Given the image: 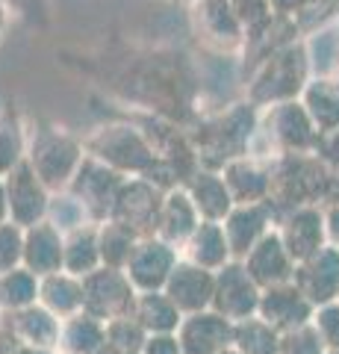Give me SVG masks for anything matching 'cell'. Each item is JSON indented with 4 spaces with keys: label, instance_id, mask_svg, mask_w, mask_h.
<instances>
[{
    "label": "cell",
    "instance_id": "obj_26",
    "mask_svg": "<svg viewBox=\"0 0 339 354\" xmlns=\"http://www.w3.org/2000/svg\"><path fill=\"white\" fill-rule=\"evenodd\" d=\"M186 260L201 266L206 272H218L222 266L231 263V245H227L224 227L218 221H201L198 230L186 242Z\"/></svg>",
    "mask_w": 339,
    "mask_h": 354
},
{
    "label": "cell",
    "instance_id": "obj_46",
    "mask_svg": "<svg viewBox=\"0 0 339 354\" xmlns=\"http://www.w3.org/2000/svg\"><path fill=\"white\" fill-rule=\"evenodd\" d=\"M18 348V339L9 325H0V354H12Z\"/></svg>",
    "mask_w": 339,
    "mask_h": 354
},
{
    "label": "cell",
    "instance_id": "obj_23",
    "mask_svg": "<svg viewBox=\"0 0 339 354\" xmlns=\"http://www.w3.org/2000/svg\"><path fill=\"white\" fill-rule=\"evenodd\" d=\"M201 225V216L195 209L189 192L177 186V189H168L166 198H162V207H159V218H157V239L168 242L171 248L186 245L189 236L198 230Z\"/></svg>",
    "mask_w": 339,
    "mask_h": 354
},
{
    "label": "cell",
    "instance_id": "obj_7",
    "mask_svg": "<svg viewBox=\"0 0 339 354\" xmlns=\"http://www.w3.org/2000/svg\"><path fill=\"white\" fill-rule=\"evenodd\" d=\"M86 151L83 142L59 127H41L27 145V162L39 180L48 186V192H65L74 180V174L83 165Z\"/></svg>",
    "mask_w": 339,
    "mask_h": 354
},
{
    "label": "cell",
    "instance_id": "obj_10",
    "mask_svg": "<svg viewBox=\"0 0 339 354\" xmlns=\"http://www.w3.org/2000/svg\"><path fill=\"white\" fill-rule=\"evenodd\" d=\"M124 180H127L124 174H118L115 169H109V165H104L101 160H95L86 153L83 165L77 169V174H74V180L65 192L77 198L83 204V209L89 213V218L106 221L109 213H113V204H115L118 189H122Z\"/></svg>",
    "mask_w": 339,
    "mask_h": 354
},
{
    "label": "cell",
    "instance_id": "obj_4",
    "mask_svg": "<svg viewBox=\"0 0 339 354\" xmlns=\"http://www.w3.org/2000/svg\"><path fill=\"white\" fill-rule=\"evenodd\" d=\"M310 53L307 41H292L287 48L269 53L260 59L248 77V104L260 106H275L287 101H301L304 88L310 83Z\"/></svg>",
    "mask_w": 339,
    "mask_h": 354
},
{
    "label": "cell",
    "instance_id": "obj_42",
    "mask_svg": "<svg viewBox=\"0 0 339 354\" xmlns=\"http://www.w3.org/2000/svg\"><path fill=\"white\" fill-rule=\"evenodd\" d=\"M142 354H183V348H180L177 337H171V334H154V337L145 342Z\"/></svg>",
    "mask_w": 339,
    "mask_h": 354
},
{
    "label": "cell",
    "instance_id": "obj_39",
    "mask_svg": "<svg viewBox=\"0 0 339 354\" xmlns=\"http://www.w3.org/2000/svg\"><path fill=\"white\" fill-rule=\"evenodd\" d=\"M280 354H325V342L313 322L280 334Z\"/></svg>",
    "mask_w": 339,
    "mask_h": 354
},
{
    "label": "cell",
    "instance_id": "obj_34",
    "mask_svg": "<svg viewBox=\"0 0 339 354\" xmlns=\"http://www.w3.org/2000/svg\"><path fill=\"white\" fill-rule=\"evenodd\" d=\"M233 348L239 354H280V334L269 322L251 316L233 325Z\"/></svg>",
    "mask_w": 339,
    "mask_h": 354
},
{
    "label": "cell",
    "instance_id": "obj_12",
    "mask_svg": "<svg viewBox=\"0 0 339 354\" xmlns=\"http://www.w3.org/2000/svg\"><path fill=\"white\" fill-rule=\"evenodd\" d=\"M3 183H6V204H9V221L12 225L27 230L32 225H39V221H45L50 209V192L39 180V174L32 171L27 157L3 177Z\"/></svg>",
    "mask_w": 339,
    "mask_h": 354
},
{
    "label": "cell",
    "instance_id": "obj_20",
    "mask_svg": "<svg viewBox=\"0 0 339 354\" xmlns=\"http://www.w3.org/2000/svg\"><path fill=\"white\" fill-rule=\"evenodd\" d=\"M242 263H245L248 274L254 278V283L260 286V290L292 283V278H295V263L287 254V248H283V242H280L275 227H271L269 234L251 248V254Z\"/></svg>",
    "mask_w": 339,
    "mask_h": 354
},
{
    "label": "cell",
    "instance_id": "obj_1",
    "mask_svg": "<svg viewBox=\"0 0 339 354\" xmlns=\"http://www.w3.org/2000/svg\"><path fill=\"white\" fill-rule=\"evenodd\" d=\"M113 88L151 115L183 124L195 115L198 80L183 53H142L127 59L115 74Z\"/></svg>",
    "mask_w": 339,
    "mask_h": 354
},
{
    "label": "cell",
    "instance_id": "obj_47",
    "mask_svg": "<svg viewBox=\"0 0 339 354\" xmlns=\"http://www.w3.org/2000/svg\"><path fill=\"white\" fill-rule=\"evenodd\" d=\"M327 204H339V169H331V189H327Z\"/></svg>",
    "mask_w": 339,
    "mask_h": 354
},
{
    "label": "cell",
    "instance_id": "obj_32",
    "mask_svg": "<svg viewBox=\"0 0 339 354\" xmlns=\"http://www.w3.org/2000/svg\"><path fill=\"white\" fill-rule=\"evenodd\" d=\"M59 342L65 354H97L106 346V325L92 319L89 313H77L62 322Z\"/></svg>",
    "mask_w": 339,
    "mask_h": 354
},
{
    "label": "cell",
    "instance_id": "obj_54",
    "mask_svg": "<svg viewBox=\"0 0 339 354\" xmlns=\"http://www.w3.org/2000/svg\"><path fill=\"white\" fill-rule=\"evenodd\" d=\"M331 354H336V351H331Z\"/></svg>",
    "mask_w": 339,
    "mask_h": 354
},
{
    "label": "cell",
    "instance_id": "obj_25",
    "mask_svg": "<svg viewBox=\"0 0 339 354\" xmlns=\"http://www.w3.org/2000/svg\"><path fill=\"white\" fill-rule=\"evenodd\" d=\"M269 174L271 162L254 157H239L222 169L227 189L233 195V204H262L269 198Z\"/></svg>",
    "mask_w": 339,
    "mask_h": 354
},
{
    "label": "cell",
    "instance_id": "obj_40",
    "mask_svg": "<svg viewBox=\"0 0 339 354\" xmlns=\"http://www.w3.org/2000/svg\"><path fill=\"white\" fill-rule=\"evenodd\" d=\"M313 325L319 330L325 348L339 354V304H325L313 313Z\"/></svg>",
    "mask_w": 339,
    "mask_h": 354
},
{
    "label": "cell",
    "instance_id": "obj_21",
    "mask_svg": "<svg viewBox=\"0 0 339 354\" xmlns=\"http://www.w3.org/2000/svg\"><path fill=\"white\" fill-rule=\"evenodd\" d=\"M271 221H275V216H271L266 201L262 204H236L231 209V216L222 221L227 245H231V257L242 263L251 254V248L271 230L269 227Z\"/></svg>",
    "mask_w": 339,
    "mask_h": 354
},
{
    "label": "cell",
    "instance_id": "obj_6",
    "mask_svg": "<svg viewBox=\"0 0 339 354\" xmlns=\"http://www.w3.org/2000/svg\"><path fill=\"white\" fill-rule=\"evenodd\" d=\"M83 151L124 177L127 174L145 177L154 171L159 162L157 151L151 148V142L145 139L142 127L130 124V121H115V124L97 127L89 139H83Z\"/></svg>",
    "mask_w": 339,
    "mask_h": 354
},
{
    "label": "cell",
    "instance_id": "obj_3",
    "mask_svg": "<svg viewBox=\"0 0 339 354\" xmlns=\"http://www.w3.org/2000/svg\"><path fill=\"white\" fill-rule=\"evenodd\" d=\"M327 189H331V165H325L316 153H287L271 162L266 207L275 218H283L298 207L327 204Z\"/></svg>",
    "mask_w": 339,
    "mask_h": 354
},
{
    "label": "cell",
    "instance_id": "obj_31",
    "mask_svg": "<svg viewBox=\"0 0 339 354\" xmlns=\"http://www.w3.org/2000/svg\"><path fill=\"white\" fill-rule=\"evenodd\" d=\"M95 269H101V248H97V227H77L65 236V254H62V272L74 278H86Z\"/></svg>",
    "mask_w": 339,
    "mask_h": 354
},
{
    "label": "cell",
    "instance_id": "obj_15",
    "mask_svg": "<svg viewBox=\"0 0 339 354\" xmlns=\"http://www.w3.org/2000/svg\"><path fill=\"white\" fill-rule=\"evenodd\" d=\"M292 283L301 290L313 307L333 304L339 298V248L325 245L319 254H313L310 260L295 266Z\"/></svg>",
    "mask_w": 339,
    "mask_h": 354
},
{
    "label": "cell",
    "instance_id": "obj_29",
    "mask_svg": "<svg viewBox=\"0 0 339 354\" xmlns=\"http://www.w3.org/2000/svg\"><path fill=\"white\" fill-rule=\"evenodd\" d=\"M301 104L319 133L339 127V83L333 77H313L301 95Z\"/></svg>",
    "mask_w": 339,
    "mask_h": 354
},
{
    "label": "cell",
    "instance_id": "obj_22",
    "mask_svg": "<svg viewBox=\"0 0 339 354\" xmlns=\"http://www.w3.org/2000/svg\"><path fill=\"white\" fill-rule=\"evenodd\" d=\"M62 254H65V236L57 225L39 221L24 230V269L36 278L62 272Z\"/></svg>",
    "mask_w": 339,
    "mask_h": 354
},
{
    "label": "cell",
    "instance_id": "obj_37",
    "mask_svg": "<svg viewBox=\"0 0 339 354\" xmlns=\"http://www.w3.org/2000/svg\"><path fill=\"white\" fill-rule=\"evenodd\" d=\"M148 330L142 328L133 316H122L106 322V346L113 348L115 354H142L148 342Z\"/></svg>",
    "mask_w": 339,
    "mask_h": 354
},
{
    "label": "cell",
    "instance_id": "obj_33",
    "mask_svg": "<svg viewBox=\"0 0 339 354\" xmlns=\"http://www.w3.org/2000/svg\"><path fill=\"white\" fill-rule=\"evenodd\" d=\"M139 245V236L130 234L127 227L115 225V221H101L97 225V248H101V266H109V269H122L130 263L133 251Z\"/></svg>",
    "mask_w": 339,
    "mask_h": 354
},
{
    "label": "cell",
    "instance_id": "obj_45",
    "mask_svg": "<svg viewBox=\"0 0 339 354\" xmlns=\"http://www.w3.org/2000/svg\"><path fill=\"white\" fill-rule=\"evenodd\" d=\"M304 6H307V0H269L271 15H283V18H298Z\"/></svg>",
    "mask_w": 339,
    "mask_h": 354
},
{
    "label": "cell",
    "instance_id": "obj_49",
    "mask_svg": "<svg viewBox=\"0 0 339 354\" xmlns=\"http://www.w3.org/2000/svg\"><path fill=\"white\" fill-rule=\"evenodd\" d=\"M12 354H48V348H32V346H18Z\"/></svg>",
    "mask_w": 339,
    "mask_h": 354
},
{
    "label": "cell",
    "instance_id": "obj_53",
    "mask_svg": "<svg viewBox=\"0 0 339 354\" xmlns=\"http://www.w3.org/2000/svg\"><path fill=\"white\" fill-rule=\"evenodd\" d=\"M336 39H339V27H336Z\"/></svg>",
    "mask_w": 339,
    "mask_h": 354
},
{
    "label": "cell",
    "instance_id": "obj_18",
    "mask_svg": "<svg viewBox=\"0 0 339 354\" xmlns=\"http://www.w3.org/2000/svg\"><path fill=\"white\" fill-rule=\"evenodd\" d=\"M257 313L262 322H269L278 334H287V330H295V328L313 322L316 307L301 295V290L295 283H283V286L262 290Z\"/></svg>",
    "mask_w": 339,
    "mask_h": 354
},
{
    "label": "cell",
    "instance_id": "obj_36",
    "mask_svg": "<svg viewBox=\"0 0 339 354\" xmlns=\"http://www.w3.org/2000/svg\"><path fill=\"white\" fill-rule=\"evenodd\" d=\"M24 157H27L24 133H21L18 118L6 109V113H0V177H6Z\"/></svg>",
    "mask_w": 339,
    "mask_h": 354
},
{
    "label": "cell",
    "instance_id": "obj_38",
    "mask_svg": "<svg viewBox=\"0 0 339 354\" xmlns=\"http://www.w3.org/2000/svg\"><path fill=\"white\" fill-rule=\"evenodd\" d=\"M24 263V227L3 221L0 225V274L18 269Z\"/></svg>",
    "mask_w": 339,
    "mask_h": 354
},
{
    "label": "cell",
    "instance_id": "obj_2",
    "mask_svg": "<svg viewBox=\"0 0 339 354\" xmlns=\"http://www.w3.org/2000/svg\"><path fill=\"white\" fill-rule=\"evenodd\" d=\"M260 127V109L254 104H231L215 115L195 121L186 136L192 142V151L198 157V165L206 171H222L227 162L248 157L251 139Z\"/></svg>",
    "mask_w": 339,
    "mask_h": 354
},
{
    "label": "cell",
    "instance_id": "obj_13",
    "mask_svg": "<svg viewBox=\"0 0 339 354\" xmlns=\"http://www.w3.org/2000/svg\"><path fill=\"white\" fill-rule=\"evenodd\" d=\"M174 266H177V248L157 236H148L139 239L133 257L124 266V274L136 286V292H159L166 290Z\"/></svg>",
    "mask_w": 339,
    "mask_h": 354
},
{
    "label": "cell",
    "instance_id": "obj_41",
    "mask_svg": "<svg viewBox=\"0 0 339 354\" xmlns=\"http://www.w3.org/2000/svg\"><path fill=\"white\" fill-rule=\"evenodd\" d=\"M313 153H316V157H319L325 165H331V169H339V127L322 130L319 136H316Z\"/></svg>",
    "mask_w": 339,
    "mask_h": 354
},
{
    "label": "cell",
    "instance_id": "obj_56",
    "mask_svg": "<svg viewBox=\"0 0 339 354\" xmlns=\"http://www.w3.org/2000/svg\"><path fill=\"white\" fill-rule=\"evenodd\" d=\"M192 3H195V0H192Z\"/></svg>",
    "mask_w": 339,
    "mask_h": 354
},
{
    "label": "cell",
    "instance_id": "obj_11",
    "mask_svg": "<svg viewBox=\"0 0 339 354\" xmlns=\"http://www.w3.org/2000/svg\"><path fill=\"white\" fill-rule=\"evenodd\" d=\"M260 295L262 290L248 274L245 263L231 260L227 266L215 272V295H213V310L224 316L227 322H245L260 310Z\"/></svg>",
    "mask_w": 339,
    "mask_h": 354
},
{
    "label": "cell",
    "instance_id": "obj_8",
    "mask_svg": "<svg viewBox=\"0 0 339 354\" xmlns=\"http://www.w3.org/2000/svg\"><path fill=\"white\" fill-rule=\"evenodd\" d=\"M136 286L122 269L101 266L83 278V313H89L97 322H113V319L130 316L136 301Z\"/></svg>",
    "mask_w": 339,
    "mask_h": 354
},
{
    "label": "cell",
    "instance_id": "obj_35",
    "mask_svg": "<svg viewBox=\"0 0 339 354\" xmlns=\"http://www.w3.org/2000/svg\"><path fill=\"white\" fill-rule=\"evenodd\" d=\"M39 301V278L24 266L0 274V307L3 310H24Z\"/></svg>",
    "mask_w": 339,
    "mask_h": 354
},
{
    "label": "cell",
    "instance_id": "obj_17",
    "mask_svg": "<svg viewBox=\"0 0 339 354\" xmlns=\"http://www.w3.org/2000/svg\"><path fill=\"white\" fill-rule=\"evenodd\" d=\"M192 24L198 39H204L210 48L231 50L245 44V30L233 15L231 0H195L192 3Z\"/></svg>",
    "mask_w": 339,
    "mask_h": 354
},
{
    "label": "cell",
    "instance_id": "obj_14",
    "mask_svg": "<svg viewBox=\"0 0 339 354\" xmlns=\"http://www.w3.org/2000/svg\"><path fill=\"white\" fill-rule=\"evenodd\" d=\"M278 221H280L278 236H280L283 248H287V254L292 257L295 266L310 260L313 254H319L327 245L322 207H298Z\"/></svg>",
    "mask_w": 339,
    "mask_h": 354
},
{
    "label": "cell",
    "instance_id": "obj_27",
    "mask_svg": "<svg viewBox=\"0 0 339 354\" xmlns=\"http://www.w3.org/2000/svg\"><path fill=\"white\" fill-rule=\"evenodd\" d=\"M12 334L18 342H24V346H32V348H50L59 342V328L62 322L57 316L45 310L41 304H30L24 310H15L12 322Z\"/></svg>",
    "mask_w": 339,
    "mask_h": 354
},
{
    "label": "cell",
    "instance_id": "obj_28",
    "mask_svg": "<svg viewBox=\"0 0 339 354\" xmlns=\"http://www.w3.org/2000/svg\"><path fill=\"white\" fill-rule=\"evenodd\" d=\"M39 301L53 316L71 319L83 313V281L68 272H57L39 281Z\"/></svg>",
    "mask_w": 339,
    "mask_h": 354
},
{
    "label": "cell",
    "instance_id": "obj_43",
    "mask_svg": "<svg viewBox=\"0 0 339 354\" xmlns=\"http://www.w3.org/2000/svg\"><path fill=\"white\" fill-rule=\"evenodd\" d=\"M6 9H15L18 15L24 18H41L45 15V3L41 0H0Z\"/></svg>",
    "mask_w": 339,
    "mask_h": 354
},
{
    "label": "cell",
    "instance_id": "obj_30",
    "mask_svg": "<svg viewBox=\"0 0 339 354\" xmlns=\"http://www.w3.org/2000/svg\"><path fill=\"white\" fill-rule=\"evenodd\" d=\"M130 316L145 330H151V334H171V330H177L183 322V313L168 301V295L162 290L159 292H139Z\"/></svg>",
    "mask_w": 339,
    "mask_h": 354
},
{
    "label": "cell",
    "instance_id": "obj_44",
    "mask_svg": "<svg viewBox=\"0 0 339 354\" xmlns=\"http://www.w3.org/2000/svg\"><path fill=\"white\" fill-rule=\"evenodd\" d=\"M325 234H327V245L339 248V204H327L325 209Z\"/></svg>",
    "mask_w": 339,
    "mask_h": 354
},
{
    "label": "cell",
    "instance_id": "obj_51",
    "mask_svg": "<svg viewBox=\"0 0 339 354\" xmlns=\"http://www.w3.org/2000/svg\"><path fill=\"white\" fill-rule=\"evenodd\" d=\"M222 354H239V351H236V348H224Z\"/></svg>",
    "mask_w": 339,
    "mask_h": 354
},
{
    "label": "cell",
    "instance_id": "obj_19",
    "mask_svg": "<svg viewBox=\"0 0 339 354\" xmlns=\"http://www.w3.org/2000/svg\"><path fill=\"white\" fill-rule=\"evenodd\" d=\"M177 342L183 354H222L233 342V322H227L215 310L183 316L177 328Z\"/></svg>",
    "mask_w": 339,
    "mask_h": 354
},
{
    "label": "cell",
    "instance_id": "obj_55",
    "mask_svg": "<svg viewBox=\"0 0 339 354\" xmlns=\"http://www.w3.org/2000/svg\"><path fill=\"white\" fill-rule=\"evenodd\" d=\"M336 301H339V298H336Z\"/></svg>",
    "mask_w": 339,
    "mask_h": 354
},
{
    "label": "cell",
    "instance_id": "obj_24",
    "mask_svg": "<svg viewBox=\"0 0 339 354\" xmlns=\"http://www.w3.org/2000/svg\"><path fill=\"white\" fill-rule=\"evenodd\" d=\"M183 189L189 192V198H192L195 209H198L201 221H218V225H222V221L231 216V209L236 207L233 195H231V189H227V183L222 177V171L198 169L189 177V183H186Z\"/></svg>",
    "mask_w": 339,
    "mask_h": 354
},
{
    "label": "cell",
    "instance_id": "obj_16",
    "mask_svg": "<svg viewBox=\"0 0 339 354\" xmlns=\"http://www.w3.org/2000/svg\"><path fill=\"white\" fill-rule=\"evenodd\" d=\"M162 292L168 295V301L177 307L183 316L204 313L206 307H213L215 272H206L189 260H177V266H174V272H171V278H168Z\"/></svg>",
    "mask_w": 339,
    "mask_h": 354
},
{
    "label": "cell",
    "instance_id": "obj_50",
    "mask_svg": "<svg viewBox=\"0 0 339 354\" xmlns=\"http://www.w3.org/2000/svg\"><path fill=\"white\" fill-rule=\"evenodd\" d=\"M3 21H6V6L0 3V30H3Z\"/></svg>",
    "mask_w": 339,
    "mask_h": 354
},
{
    "label": "cell",
    "instance_id": "obj_48",
    "mask_svg": "<svg viewBox=\"0 0 339 354\" xmlns=\"http://www.w3.org/2000/svg\"><path fill=\"white\" fill-rule=\"evenodd\" d=\"M3 221H9V204H6V183L3 177H0V225Z\"/></svg>",
    "mask_w": 339,
    "mask_h": 354
},
{
    "label": "cell",
    "instance_id": "obj_5",
    "mask_svg": "<svg viewBox=\"0 0 339 354\" xmlns=\"http://www.w3.org/2000/svg\"><path fill=\"white\" fill-rule=\"evenodd\" d=\"M316 136H319V130H316L301 101L275 104L260 115V127L251 139L248 157L275 162L287 153H313Z\"/></svg>",
    "mask_w": 339,
    "mask_h": 354
},
{
    "label": "cell",
    "instance_id": "obj_9",
    "mask_svg": "<svg viewBox=\"0 0 339 354\" xmlns=\"http://www.w3.org/2000/svg\"><path fill=\"white\" fill-rule=\"evenodd\" d=\"M162 198H166V192L151 180H145V177H127L122 183V189H118L109 221L127 227L130 234H136L139 239H148L157 234Z\"/></svg>",
    "mask_w": 339,
    "mask_h": 354
},
{
    "label": "cell",
    "instance_id": "obj_52",
    "mask_svg": "<svg viewBox=\"0 0 339 354\" xmlns=\"http://www.w3.org/2000/svg\"><path fill=\"white\" fill-rule=\"evenodd\" d=\"M333 80H336V83H339V68H336V74H333Z\"/></svg>",
    "mask_w": 339,
    "mask_h": 354
}]
</instances>
